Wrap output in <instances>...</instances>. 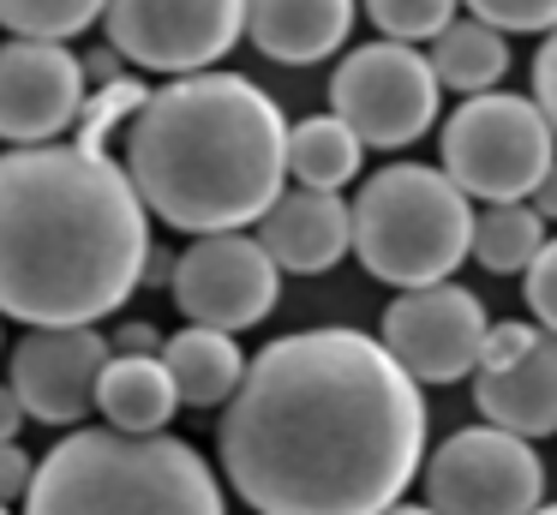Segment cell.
<instances>
[{"mask_svg":"<svg viewBox=\"0 0 557 515\" xmlns=\"http://www.w3.org/2000/svg\"><path fill=\"white\" fill-rule=\"evenodd\" d=\"M222 474L264 515H372L425 467V402L377 335L294 330L264 342L222 414Z\"/></svg>","mask_w":557,"mask_h":515,"instance_id":"cell-1","label":"cell"},{"mask_svg":"<svg viewBox=\"0 0 557 515\" xmlns=\"http://www.w3.org/2000/svg\"><path fill=\"white\" fill-rule=\"evenodd\" d=\"M150 210L126 162L85 144L0 156V318L97 323L145 287Z\"/></svg>","mask_w":557,"mask_h":515,"instance_id":"cell-2","label":"cell"},{"mask_svg":"<svg viewBox=\"0 0 557 515\" xmlns=\"http://www.w3.org/2000/svg\"><path fill=\"white\" fill-rule=\"evenodd\" d=\"M126 174L181 234L252 228L288 180V120L246 72H174L126 120Z\"/></svg>","mask_w":557,"mask_h":515,"instance_id":"cell-3","label":"cell"},{"mask_svg":"<svg viewBox=\"0 0 557 515\" xmlns=\"http://www.w3.org/2000/svg\"><path fill=\"white\" fill-rule=\"evenodd\" d=\"M222 486L205 455L169 431H121V426H73L37 462L25 491L30 515L73 510H193L216 515Z\"/></svg>","mask_w":557,"mask_h":515,"instance_id":"cell-4","label":"cell"},{"mask_svg":"<svg viewBox=\"0 0 557 515\" xmlns=\"http://www.w3.org/2000/svg\"><path fill=\"white\" fill-rule=\"evenodd\" d=\"M354 252L366 275L389 287H425L456 275L473 234V198L432 162H389L348 204Z\"/></svg>","mask_w":557,"mask_h":515,"instance_id":"cell-5","label":"cell"},{"mask_svg":"<svg viewBox=\"0 0 557 515\" xmlns=\"http://www.w3.org/2000/svg\"><path fill=\"white\" fill-rule=\"evenodd\" d=\"M437 150H444L437 168L468 198L504 204V198H528L540 186V174L557 162V132L533 96L492 84V90L461 96V108L437 132Z\"/></svg>","mask_w":557,"mask_h":515,"instance_id":"cell-6","label":"cell"},{"mask_svg":"<svg viewBox=\"0 0 557 515\" xmlns=\"http://www.w3.org/2000/svg\"><path fill=\"white\" fill-rule=\"evenodd\" d=\"M437 72L420 42H360L342 54L336 78H330V108L360 132L366 150H401V144L425 138L437 120Z\"/></svg>","mask_w":557,"mask_h":515,"instance_id":"cell-7","label":"cell"},{"mask_svg":"<svg viewBox=\"0 0 557 515\" xmlns=\"http://www.w3.org/2000/svg\"><path fill=\"white\" fill-rule=\"evenodd\" d=\"M425 503L456 515H528L545 503V462L533 455V438L504 426H468L432 450Z\"/></svg>","mask_w":557,"mask_h":515,"instance_id":"cell-8","label":"cell"},{"mask_svg":"<svg viewBox=\"0 0 557 515\" xmlns=\"http://www.w3.org/2000/svg\"><path fill=\"white\" fill-rule=\"evenodd\" d=\"M169 294L186 311V323H216V330L240 335L276 311L282 263L264 252L258 234L216 228V234H193V246L174 258Z\"/></svg>","mask_w":557,"mask_h":515,"instance_id":"cell-9","label":"cell"},{"mask_svg":"<svg viewBox=\"0 0 557 515\" xmlns=\"http://www.w3.org/2000/svg\"><path fill=\"white\" fill-rule=\"evenodd\" d=\"M102 30L145 72H205L240 42L246 0H109Z\"/></svg>","mask_w":557,"mask_h":515,"instance_id":"cell-10","label":"cell"},{"mask_svg":"<svg viewBox=\"0 0 557 515\" xmlns=\"http://www.w3.org/2000/svg\"><path fill=\"white\" fill-rule=\"evenodd\" d=\"M485 306L461 282H425L401 287L384 306V335L377 342L401 359L413 383H461L480 366V335H485Z\"/></svg>","mask_w":557,"mask_h":515,"instance_id":"cell-11","label":"cell"},{"mask_svg":"<svg viewBox=\"0 0 557 515\" xmlns=\"http://www.w3.org/2000/svg\"><path fill=\"white\" fill-rule=\"evenodd\" d=\"M102 359H109V335L97 323H49V330H30L13 342L7 383L18 390L37 426H78L97 407Z\"/></svg>","mask_w":557,"mask_h":515,"instance_id":"cell-12","label":"cell"},{"mask_svg":"<svg viewBox=\"0 0 557 515\" xmlns=\"http://www.w3.org/2000/svg\"><path fill=\"white\" fill-rule=\"evenodd\" d=\"M85 102V60L49 36H13L0 42V138L49 144L73 126Z\"/></svg>","mask_w":557,"mask_h":515,"instance_id":"cell-13","label":"cell"},{"mask_svg":"<svg viewBox=\"0 0 557 515\" xmlns=\"http://www.w3.org/2000/svg\"><path fill=\"white\" fill-rule=\"evenodd\" d=\"M252 228L270 258L294 275L336 270L354 252V216L342 204V192H324V186H282Z\"/></svg>","mask_w":557,"mask_h":515,"instance_id":"cell-14","label":"cell"},{"mask_svg":"<svg viewBox=\"0 0 557 515\" xmlns=\"http://www.w3.org/2000/svg\"><path fill=\"white\" fill-rule=\"evenodd\" d=\"M473 407L480 419L521 438H552L557 431V335L533 330V342L504 366H480L473 378Z\"/></svg>","mask_w":557,"mask_h":515,"instance_id":"cell-15","label":"cell"},{"mask_svg":"<svg viewBox=\"0 0 557 515\" xmlns=\"http://www.w3.org/2000/svg\"><path fill=\"white\" fill-rule=\"evenodd\" d=\"M354 30V0H246V36L282 66H318Z\"/></svg>","mask_w":557,"mask_h":515,"instance_id":"cell-16","label":"cell"},{"mask_svg":"<svg viewBox=\"0 0 557 515\" xmlns=\"http://www.w3.org/2000/svg\"><path fill=\"white\" fill-rule=\"evenodd\" d=\"M162 366H169L174 390H181L186 407H222L234 390H240L246 354L234 342V330H216V323H186L162 342Z\"/></svg>","mask_w":557,"mask_h":515,"instance_id":"cell-17","label":"cell"},{"mask_svg":"<svg viewBox=\"0 0 557 515\" xmlns=\"http://www.w3.org/2000/svg\"><path fill=\"white\" fill-rule=\"evenodd\" d=\"M181 407L162 354H109L97 378V414L121 431H162Z\"/></svg>","mask_w":557,"mask_h":515,"instance_id":"cell-18","label":"cell"},{"mask_svg":"<svg viewBox=\"0 0 557 515\" xmlns=\"http://www.w3.org/2000/svg\"><path fill=\"white\" fill-rule=\"evenodd\" d=\"M360 162H366V144L336 108L330 114H306L288 126V174L300 186L342 192L348 180H360Z\"/></svg>","mask_w":557,"mask_h":515,"instance_id":"cell-19","label":"cell"},{"mask_svg":"<svg viewBox=\"0 0 557 515\" xmlns=\"http://www.w3.org/2000/svg\"><path fill=\"white\" fill-rule=\"evenodd\" d=\"M432 72H437L444 90H461V96L492 90V84L509 72L504 30L485 24V19H473V12H468V19H449L444 30L432 36Z\"/></svg>","mask_w":557,"mask_h":515,"instance_id":"cell-20","label":"cell"},{"mask_svg":"<svg viewBox=\"0 0 557 515\" xmlns=\"http://www.w3.org/2000/svg\"><path fill=\"white\" fill-rule=\"evenodd\" d=\"M540 246H545V216L533 210L528 198L485 204V210L473 216L468 258H480V270H492V275H521Z\"/></svg>","mask_w":557,"mask_h":515,"instance_id":"cell-21","label":"cell"},{"mask_svg":"<svg viewBox=\"0 0 557 515\" xmlns=\"http://www.w3.org/2000/svg\"><path fill=\"white\" fill-rule=\"evenodd\" d=\"M150 84L133 78V72H121V78H102V84H85V102H78L73 114V144H85V150H109L114 132H126V120L145 108Z\"/></svg>","mask_w":557,"mask_h":515,"instance_id":"cell-22","label":"cell"},{"mask_svg":"<svg viewBox=\"0 0 557 515\" xmlns=\"http://www.w3.org/2000/svg\"><path fill=\"white\" fill-rule=\"evenodd\" d=\"M102 7H109V0H0V30L66 42V36L90 30V24L102 19Z\"/></svg>","mask_w":557,"mask_h":515,"instance_id":"cell-23","label":"cell"},{"mask_svg":"<svg viewBox=\"0 0 557 515\" xmlns=\"http://www.w3.org/2000/svg\"><path fill=\"white\" fill-rule=\"evenodd\" d=\"M456 7L461 0H366V19L396 42H432L456 19Z\"/></svg>","mask_w":557,"mask_h":515,"instance_id":"cell-24","label":"cell"},{"mask_svg":"<svg viewBox=\"0 0 557 515\" xmlns=\"http://www.w3.org/2000/svg\"><path fill=\"white\" fill-rule=\"evenodd\" d=\"M461 7H468L473 19L497 24L504 36H516V30L540 36V30H552V24H557V0H461Z\"/></svg>","mask_w":557,"mask_h":515,"instance_id":"cell-25","label":"cell"},{"mask_svg":"<svg viewBox=\"0 0 557 515\" xmlns=\"http://www.w3.org/2000/svg\"><path fill=\"white\" fill-rule=\"evenodd\" d=\"M521 294H528V311L540 330L557 335V240L545 234V246L528 258V270H521Z\"/></svg>","mask_w":557,"mask_h":515,"instance_id":"cell-26","label":"cell"},{"mask_svg":"<svg viewBox=\"0 0 557 515\" xmlns=\"http://www.w3.org/2000/svg\"><path fill=\"white\" fill-rule=\"evenodd\" d=\"M533 330L540 323H485V335H480V366H504V359H516L521 347L533 342ZM473 366V371H480Z\"/></svg>","mask_w":557,"mask_h":515,"instance_id":"cell-27","label":"cell"},{"mask_svg":"<svg viewBox=\"0 0 557 515\" xmlns=\"http://www.w3.org/2000/svg\"><path fill=\"white\" fill-rule=\"evenodd\" d=\"M533 102H540V114L552 120V132H557V24L545 30L540 54H533Z\"/></svg>","mask_w":557,"mask_h":515,"instance_id":"cell-28","label":"cell"},{"mask_svg":"<svg viewBox=\"0 0 557 515\" xmlns=\"http://www.w3.org/2000/svg\"><path fill=\"white\" fill-rule=\"evenodd\" d=\"M30 474H37V462L18 450V438H0V503H25Z\"/></svg>","mask_w":557,"mask_h":515,"instance_id":"cell-29","label":"cell"},{"mask_svg":"<svg viewBox=\"0 0 557 515\" xmlns=\"http://www.w3.org/2000/svg\"><path fill=\"white\" fill-rule=\"evenodd\" d=\"M114 347L121 354H162V335H157V323H121Z\"/></svg>","mask_w":557,"mask_h":515,"instance_id":"cell-30","label":"cell"},{"mask_svg":"<svg viewBox=\"0 0 557 515\" xmlns=\"http://www.w3.org/2000/svg\"><path fill=\"white\" fill-rule=\"evenodd\" d=\"M25 402H18L13 383H0V438H18V426H25Z\"/></svg>","mask_w":557,"mask_h":515,"instance_id":"cell-31","label":"cell"},{"mask_svg":"<svg viewBox=\"0 0 557 515\" xmlns=\"http://www.w3.org/2000/svg\"><path fill=\"white\" fill-rule=\"evenodd\" d=\"M528 204H533V210L545 216V222H557V162H552V168H545V174H540V186L528 192Z\"/></svg>","mask_w":557,"mask_h":515,"instance_id":"cell-32","label":"cell"},{"mask_svg":"<svg viewBox=\"0 0 557 515\" xmlns=\"http://www.w3.org/2000/svg\"><path fill=\"white\" fill-rule=\"evenodd\" d=\"M85 78H97V84L102 78H121V48L109 42V48H97V54H85Z\"/></svg>","mask_w":557,"mask_h":515,"instance_id":"cell-33","label":"cell"},{"mask_svg":"<svg viewBox=\"0 0 557 515\" xmlns=\"http://www.w3.org/2000/svg\"><path fill=\"white\" fill-rule=\"evenodd\" d=\"M169 270H174V258L150 246V258H145V287H169Z\"/></svg>","mask_w":557,"mask_h":515,"instance_id":"cell-34","label":"cell"}]
</instances>
